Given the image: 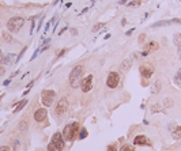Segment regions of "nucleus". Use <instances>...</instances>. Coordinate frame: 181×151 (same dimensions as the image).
Segmentation results:
<instances>
[{
  "label": "nucleus",
  "instance_id": "nucleus-1",
  "mask_svg": "<svg viewBox=\"0 0 181 151\" xmlns=\"http://www.w3.org/2000/svg\"><path fill=\"white\" fill-rule=\"evenodd\" d=\"M79 131H80V128H79V123H72V124H67V125L64 127L63 129V137L65 142H74L76 137H78L79 135Z\"/></svg>",
  "mask_w": 181,
  "mask_h": 151
},
{
  "label": "nucleus",
  "instance_id": "nucleus-2",
  "mask_svg": "<svg viewBox=\"0 0 181 151\" xmlns=\"http://www.w3.org/2000/svg\"><path fill=\"white\" fill-rule=\"evenodd\" d=\"M83 74H85V67L80 65V64L76 65V67L70 72V84H71V87H74V88L80 87V82H82Z\"/></svg>",
  "mask_w": 181,
  "mask_h": 151
},
{
  "label": "nucleus",
  "instance_id": "nucleus-3",
  "mask_svg": "<svg viewBox=\"0 0 181 151\" xmlns=\"http://www.w3.org/2000/svg\"><path fill=\"white\" fill-rule=\"evenodd\" d=\"M23 25H25V19L22 17H12L7 22V29L11 33H18Z\"/></svg>",
  "mask_w": 181,
  "mask_h": 151
},
{
  "label": "nucleus",
  "instance_id": "nucleus-4",
  "mask_svg": "<svg viewBox=\"0 0 181 151\" xmlns=\"http://www.w3.org/2000/svg\"><path fill=\"white\" fill-rule=\"evenodd\" d=\"M56 98V93L53 90H44L41 93V102H42L45 106L49 108L52 104H53V99Z\"/></svg>",
  "mask_w": 181,
  "mask_h": 151
},
{
  "label": "nucleus",
  "instance_id": "nucleus-5",
  "mask_svg": "<svg viewBox=\"0 0 181 151\" xmlns=\"http://www.w3.org/2000/svg\"><path fill=\"white\" fill-rule=\"evenodd\" d=\"M139 72L142 75V78L144 79H150L154 74V65L151 63H144L139 67Z\"/></svg>",
  "mask_w": 181,
  "mask_h": 151
},
{
  "label": "nucleus",
  "instance_id": "nucleus-6",
  "mask_svg": "<svg viewBox=\"0 0 181 151\" xmlns=\"http://www.w3.org/2000/svg\"><path fill=\"white\" fill-rule=\"evenodd\" d=\"M119 83H120V75H119V72H114V71H112V72H109V75H108L106 78V86L109 88H114L117 87Z\"/></svg>",
  "mask_w": 181,
  "mask_h": 151
},
{
  "label": "nucleus",
  "instance_id": "nucleus-7",
  "mask_svg": "<svg viewBox=\"0 0 181 151\" xmlns=\"http://www.w3.org/2000/svg\"><path fill=\"white\" fill-rule=\"evenodd\" d=\"M52 143L56 146L59 150H63L64 146H65V140H64V137H63V134L61 132H56V134H53V136H52Z\"/></svg>",
  "mask_w": 181,
  "mask_h": 151
},
{
  "label": "nucleus",
  "instance_id": "nucleus-8",
  "mask_svg": "<svg viewBox=\"0 0 181 151\" xmlns=\"http://www.w3.org/2000/svg\"><path fill=\"white\" fill-rule=\"evenodd\" d=\"M93 87V75H87V76L82 78L80 82V88L83 93H89Z\"/></svg>",
  "mask_w": 181,
  "mask_h": 151
},
{
  "label": "nucleus",
  "instance_id": "nucleus-9",
  "mask_svg": "<svg viewBox=\"0 0 181 151\" xmlns=\"http://www.w3.org/2000/svg\"><path fill=\"white\" fill-rule=\"evenodd\" d=\"M68 109V99L65 98V97H61L60 99H59V102H57V105H56V114H63V113H65Z\"/></svg>",
  "mask_w": 181,
  "mask_h": 151
},
{
  "label": "nucleus",
  "instance_id": "nucleus-10",
  "mask_svg": "<svg viewBox=\"0 0 181 151\" xmlns=\"http://www.w3.org/2000/svg\"><path fill=\"white\" fill-rule=\"evenodd\" d=\"M134 144H135V146H153L151 140H150L147 136H144V135H138V136H135Z\"/></svg>",
  "mask_w": 181,
  "mask_h": 151
},
{
  "label": "nucleus",
  "instance_id": "nucleus-11",
  "mask_svg": "<svg viewBox=\"0 0 181 151\" xmlns=\"http://www.w3.org/2000/svg\"><path fill=\"white\" fill-rule=\"evenodd\" d=\"M46 116H48V112H46L45 108H38L34 112V120H36L37 123H41V121L46 120Z\"/></svg>",
  "mask_w": 181,
  "mask_h": 151
},
{
  "label": "nucleus",
  "instance_id": "nucleus-12",
  "mask_svg": "<svg viewBox=\"0 0 181 151\" xmlns=\"http://www.w3.org/2000/svg\"><path fill=\"white\" fill-rule=\"evenodd\" d=\"M131 64H132V61L129 59H125L124 61H121V64H120V70H121V72H128L129 71V68H131Z\"/></svg>",
  "mask_w": 181,
  "mask_h": 151
},
{
  "label": "nucleus",
  "instance_id": "nucleus-13",
  "mask_svg": "<svg viewBox=\"0 0 181 151\" xmlns=\"http://www.w3.org/2000/svg\"><path fill=\"white\" fill-rule=\"evenodd\" d=\"M159 48V45H158V42H155V41H151V42H149V44H146V46H144V50H147V52H154V50H157Z\"/></svg>",
  "mask_w": 181,
  "mask_h": 151
},
{
  "label": "nucleus",
  "instance_id": "nucleus-14",
  "mask_svg": "<svg viewBox=\"0 0 181 151\" xmlns=\"http://www.w3.org/2000/svg\"><path fill=\"white\" fill-rule=\"evenodd\" d=\"M161 87H162V82L161 81L154 82L153 88H151V93H153V94H158V93L161 91Z\"/></svg>",
  "mask_w": 181,
  "mask_h": 151
},
{
  "label": "nucleus",
  "instance_id": "nucleus-15",
  "mask_svg": "<svg viewBox=\"0 0 181 151\" xmlns=\"http://www.w3.org/2000/svg\"><path fill=\"white\" fill-rule=\"evenodd\" d=\"M173 44L177 46L178 49H181V33H176L173 35Z\"/></svg>",
  "mask_w": 181,
  "mask_h": 151
},
{
  "label": "nucleus",
  "instance_id": "nucleus-16",
  "mask_svg": "<svg viewBox=\"0 0 181 151\" xmlns=\"http://www.w3.org/2000/svg\"><path fill=\"white\" fill-rule=\"evenodd\" d=\"M27 127H29V121H27V119H22V121L19 123L18 129L21 131V132H25V131H27Z\"/></svg>",
  "mask_w": 181,
  "mask_h": 151
},
{
  "label": "nucleus",
  "instance_id": "nucleus-17",
  "mask_svg": "<svg viewBox=\"0 0 181 151\" xmlns=\"http://www.w3.org/2000/svg\"><path fill=\"white\" fill-rule=\"evenodd\" d=\"M172 25V19L170 21H159V22H155L151 25V27H161V26H169Z\"/></svg>",
  "mask_w": 181,
  "mask_h": 151
},
{
  "label": "nucleus",
  "instance_id": "nucleus-18",
  "mask_svg": "<svg viewBox=\"0 0 181 151\" xmlns=\"http://www.w3.org/2000/svg\"><path fill=\"white\" fill-rule=\"evenodd\" d=\"M1 37H3V40L6 42H8V44H12L14 42V38H12V35H11V33H7V32H3V34H1Z\"/></svg>",
  "mask_w": 181,
  "mask_h": 151
},
{
  "label": "nucleus",
  "instance_id": "nucleus-19",
  "mask_svg": "<svg viewBox=\"0 0 181 151\" xmlns=\"http://www.w3.org/2000/svg\"><path fill=\"white\" fill-rule=\"evenodd\" d=\"M26 104H27V99H22V101H19L18 104H17V106H15V112H21V110L26 106Z\"/></svg>",
  "mask_w": 181,
  "mask_h": 151
},
{
  "label": "nucleus",
  "instance_id": "nucleus-20",
  "mask_svg": "<svg viewBox=\"0 0 181 151\" xmlns=\"http://www.w3.org/2000/svg\"><path fill=\"white\" fill-rule=\"evenodd\" d=\"M120 151H135V147L131 144H123L120 148Z\"/></svg>",
  "mask_w": 181,
  "mask_h": 151
},
{
  "label": "nucleus",
  "instance_id": "nucleus-21",
  "mask_svg": "<svg viewBox=\"0 0 181 151\" xmlns=\"http://www.w3.org/2000/svg\"><path fill=\"white\" fill-rule=\"evenodd\" d=\"M87 137V131H86V128H82L80 131H79V135H78V139H86Z\"/></svg>",
  "mask_w": 181,
  "mask_h": 151
},
{
  "label": "nucleus",
  "instance_id": "nucleus-22",
  "mask_svg": "<svg viewBox=\"0 0 181 151\" xmlns=\"http://www.w3.org/2000/svg\"><path fill=\"white\" fill-rule=\"evenodd\" d=\"M163 105H165V108H172L173 106V99L172 98H165V101H163Z\"/></svg>",
  "mask_w": 181,
  "mask_h": 151
},
{
  "label": "nucleus",
  "instance_id": "nucleus-23",
  "mask_svg": "<svg viewBox=\"0 0 181 151\" xmlns=\"http://www.w3.org/2000/svg\"><path fill=\"white\" fill-rule=\"evenodd\" d=\"M103 26H105V23H102V22H101V23H97V25L91 29V32H93V33H97L98 30H100V29H102Z\"/></svg>",
  "mask_w": 181,
  "mask_h": 151
},
{
  "label": "nucleus",
  "instance_id": "nucleus-24",
  "mask_svg": "<svg viewBox=\"0 0 181 151\" xmlns=\"http://www.w3.org/2000/svg\"><path fill=\"white\" fill-rule=\"evenodd\" d=\"M151 112L153 113H157V112H163V109L161 108V105H153L151 108Z\"/></svg>",
  "mask_w": 181,
  "mask_h": 151
},
{
  "label": "nucleus",
  "instance_id": "nucleus-25",
  "mask_svg": "<svg viewBox=\"0 0 181 151\" xmlns=\"http://www.w3.org/2000/svg\"><path fill=\"white\" fill-rule=\"evenodd\" d=\"M48 151H60V150H59V148H57L56 146H55V144L50 142V143L48 144Z\"/></svg>",
  "mask_w": 181,
  "mask_h": 151
},
{
  "label": "nucleus",
  "instance_id": "nucleus-26",
  "mask_svg": "<svg viewBox=\"0 0 181 151\" xmlns=\"http://www.w3.org/2000/svg\"><path fill=\"white\" fill-rule=\"evenodd\" d=\"M144 40H146V33H142V34L139 35L138 42H139V44H143V42H144Z\"/></svg>",
  "mask_w": 181,
  "mask_h": 151
},
{
  "label": "nucleus",
  "instance_id": "nucleus-27",
  "mask_svg": "<svg viewBox=\"0 0 181 151\" xmlns=\"http://www.w3.org/2000/svg\"><path fill=\"white\" fill-rule=\"evenodd\" d=\"M55 21V17L50 19L49 22H46V25H45V33H48V30H49V27H50V25H52V22Z\"/></svg>",
  "mask_w": 181,
  "mask_h": 151
},
{
  "label": "nucleus",
  "instance_id": "nucleus-28",
  "mask_svg": "<svg viewBox=\"0 0 181 151\" xmlns=\"http://www.w3.org/2000/svg\"><path fill=\"white\" fill-rule=\"evenodd\" d=\"M26 50H27V46H26V48H23V49H22V52H21V53H19V55H18V57H17V60H15V61H19V60H21V57L23 56V53H25Z\"/></svg>",
  "mask_w": 181,
  "mask_h": 151
},
{
  "label": "nucleus",
  "instance_id": "nucleus-29",
  "mask_svg": "<svg viewBox=\"0 0 181 151\" xmlns=\"http://www.w3.org/2000/svg\"><path fill=\"white\" fill-rule=\"evenodd\" d=\"M140 3H142V0H134V1H131L128 6H129V7H132V6H139Z\"/></svg>",
  "mask_w": 181,
  "mask_h": 151
},
{
  "label": "nucleus",
  "instance_id": "nucleus-30",
  "mask_svg": "<svg viewBox=\"0 0 181 151\" xmlns=\"http://www.w3.org/2000/svg\"><path fill=\"white\" fill-rule=\"evenodd\" d=\"M174 83H176V84H181V76H180V75L176 74V76H174Z\"/></svg>",
  "mask_w": 181,
  "mask_h": 151
},
{
  "label": "nucleus",
  "instance_id": "nucleus-31",
  "mask_svg": "<svg viewBox=\"0 0 181 151\" xmlns=\"http://www.w3.org/2000/svg\"><path fill=\"white\" fill-rule=\"evenodd\" d=\"M106 151H117V147L114 146V144H110L109 147H108V150Z\"/></svg>",
  "mask_w": 181,
  "mask_h": 151
},
{
  "label": "nucleus",
  "instance_id": "nucleus-32",
  "mask_svg": "<svg viewBox=\"0 0 181 151\" xmlns=\"http://www.w3.org/2000/svg\"><path fill=\"white\" fill-rule=\"evenodd\" d=\"M173 137L174 139H180L181 137V131L180 132H173Z\"/></svg>",
  "mask_w": 181,
  "mask_h": 151
},
{
  "label": "nucleus",
  "instance_id": "nucleus-33",
  "mask_svg": "<svg viewBox=\"0 0 181 151\" xmlns=\"http://www.w3.org/2000/svg\"><path fill=\"white\" fill-rule=\"evenodd\" d=\"M65 52H67V48H64V49H61L60 52H57V56H59V57H61V56H63V55H64V53H65Z\"/></svg>",
  "mask_w": 181,
  "mask_h": 151
},
{
  "label": "nucleus",
  "instance_id": "nucleus-34",
  "mask_svg": "<svg viewBox=\"0 0 181 151\" xmlns=\"http://www.w3.org/2000/svg\"><path fill=\"white\" fill-rule=\"evenodd\" d=\"M0 151H11V148L8 147V146H1V147H0Z\"/></svg>",
  "mask_w": 181,
  "mask_h": 151
},
{
  "label": "nucleus",
  "instance_id": "nucleus-35",
  "mask_svg": "<svg viewBox=\"0 0 181 151\" xmlns=\"http://www.w3.org/2000/svg\"><path fill=\"white\" fill-rule=\"evenodd\" d=\"M134 30H135V29H134V27H132V29H129V30H128V32L125 33V35H131L132 33H134Z\"/></svg>",
  "mask_w": 181,
  "mask_h": 151
},
{
  "label": "nucleus",
  "instance_id": "nucleus-36",
  "mask_svg": "<svg viewBox=\"0 0 181 151\" xmlns=\"http://www.w3.org/2000/svg\"><path fill=\"white\" fill-rule=\"evenodd\" d=\"M42 22H44V19H41V21H40L38 27H37V32H40V29H41V26H42Z\"/></svg>",
  "mask_w": 181,
  "mask_h": 151
},
{
  "label": "nucleus",
  "instance_id": "nucleus-37",
  "mask_svg": "<svg viewBox=\"0 0 181 151\" xmlns=\"http://www.w3.org/2000/svg\"><path fill=\"white\" fill-rule=\"evenodd\" d=\"M149 53H150V52H147V50H143V52H142V56H143V57H146L147 55H149Z\"/></svg>",
  "mask_w": 181,
  "mask_h": 151
},
{
  "label": "nucleus",
  "instance_id": "nucleus-38",
  "mask_svg": "<svg viewBox=\"0 0 181 151\" xmlns=\"http://www.w3.org/2000/svg\"><path fill=\"white\" fill-rule=\"evenodd\" d=\"M4 74V65L3 67H0V75H3Z\"/></svg>",
  "mask_w": 181,
  "mask_h": 151
},
{
  "label": "nucleus",
  "instance_id": "nucleus-39",
  "mask_svg": "<svg viewBox=\"0 0 181 151\" xmlns=\"http://www.w3.org/2000/svg\"><path fill=\"white\" fill-rule=\"evenodd\" d=\"M10 82H11L10 79H8V81H4V83H3V84H4V86H8V84H10Z\"/></svg>",
  "mask_w": 181,
  "mask_h": 151
},
{
  "label": "nucleus",
  "instance_id": "nucleus-40",
  "mask_svg": "<svg viewBox=\"0 0 181 151\" xmlns=\"http://www.w3.org/2000/svg\"><path fill=\"white\" fill-rule=\"evenodd\" d=\"M121 25L125 26V25H127V21H125V19H123V21H121Z\"/></svg>",
  "mask_w": 181,
  "mask_h": 151
},
{
  "label": "nucleus",
  "instance_id": "nucleus-41",
  "mask_svg": "<svg viewBox=\"0 0 181 151\" xmlns=\"http://www.w3.org/2000/svg\"><path fill=\"white\" fill-rule=\"evenodd\" d=\"M65 30H67V27H64V29H61V32H60V33H59V34H63V33H64V32H65Z\"/></svg>",
  "mask_w": 181,
  "mask_h": 151
},
{
  "label": "nucleus",
  "instance_id": "nucleus-42",
  "mask_svg": "<svg viewBox=\"0 0 181 151\" xmlns=\"http://www.w3.org/2000/svg\"><path fill=\"white\" fill-rule=\"evenodd\" d=\"M127 3V0H120V4H125Z\"/></svg>",
  "mask_w": 181,
  "mask_h": 151
},
{
  "label": "nucleus",
  "instance_id": "nucleus-43",
  "mask_svg": "<svg viewBox=\"0 0 181 151\" xmlns=\"http://www.w3.org/2000/svg\"><path fill=\"white\" fill-rule=\"evenodd\" d=\"M177 75H180V76H181V68H180V70L177 71Z\"/></svg>",
  "mask_w": 181,
  "mask_h": 151
},
{
  "label": "nucleus",
  "instance_id": "nucleus-44",
  "mask_svg": "<svg viewBox=\"0 0 181 151\" xmlns=\"http://www.w3.org/2000/svg\"><path fill=\"white\" fill-rule=\"evenodd\" d=\"M176 131H181V127H177V128H176Z\"/></svg>",
  "mask_w": 181,
  "mask_h": 151
},
{
  "label": "nucleus",
  "instance_id": "nucleus-45",
  "mask_svg": "<svg viewBox=\"0 0 181 151\" xmlns=\"http://www.w3.org/2000/svg\"><path fill=\"white\" fill-rule=\"evenodd\" d=\"M178 55H180V59H181V49H178Z\"/></svg>",
  "mask_w": 181,
  "mask_h": 151
},
{
  "label": "nucleus",
  "instance_id": "nucleus-46",
  "mask_svg": "<svg viewBox=\"0 0 181 151\" xmlns=\"http://www.w3.org/2000/svg\"><path fill=\"white\" fill-rule=\"evenodd\" d=\"M57 1H59V0H55V1H53V4H57Z\"/></svg>",
  "mask_w": 181,
  "mask_h": 151
},
{
  "label": "nucleus",
  "instance_id": "nucleus-47",
  "mask_svg": "<svg viewBox=\"0 0 181 151\" xmlns=\"http://www.w3.org/2000/svg\"><path fill=\"white\" fill-rule=\"evenodd\" d=\"M0 59H1V50H0Z\"/></svg>",
  "mask_w": 181,
  "mask_h": 151
},
{
  "label": "nucleus",
  "instance_id": "nucleus-48",
  "mask_svg": "<svg viewBox=\"0 0 181 151\" xmlns=\"http://www.w3.org/2000/svg\"><path fill=\"white\" fill-rule=\"evenodd\" d=\"M0 99H1V97H0Z\"/></svg>",
  "mask_w": 181,
  "mask_h": 151
}]
</instances>
